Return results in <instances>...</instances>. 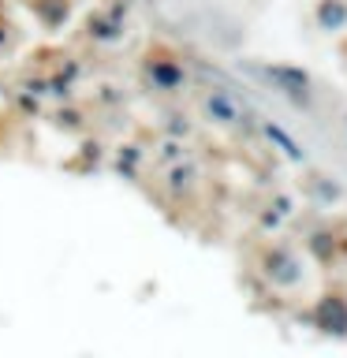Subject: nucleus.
<instances>
[{
    "instance_id": "1",
    "label": "nucleus",
    "mask_w": 347,
    "mask_h": 358,
    "mask_svg": "<svg viewBox=\"0 0 347 358\" xmlns=\"http://www.w3.org/2000/svg\"><path fill=\"white\" fill-rule=\"evenodd\" d=\"M262 75L269 78V86H273L284 101H291L295 108H302V112L313 108V94H318V90H313V78L302 71V67H295V64H265Z\"/></svg>"
},
{
    "instance_id": "2",
    "label": "nucleus",
    "mask_w": 347,
    "mask_h": 358,
    "mask_svg": "<svg viewBox=\"0 0 347 358\" xmlns=\"http://www.w3.org/2000/svg\"><path fill=\"white\" fill-rule=\"evenodd\" d=\"M265 276L269 280H276L280 287H295V284H302V262L295 254L288 250V246H265Z\"/></svg>"
},
{
    "instance_id": "3",
    "label": "nucleus",
    "mask_w": 347,
    "mask_h": 358,
    "mask_svg": "<svg viewBox=\"0 0 347 358\" xmlns=\"http://www.w3.org/2000/svg\"><path fill=\"white\" fill-rule=\"evenodd\" d=\"M206 116H209L213 123L235 127L239 120H246V112L239 108V101H235L228 90H213V94H206Z\"/></svg>"
},
{
    "instance_id": "4",
    "label": "nucleus",
    "mask_w": 347,
    "mask_h": 358,
    "mask_svg": "<svg viewBox=\"0 0 347 358\" xmlns=\"http://www.w3.org/2000/svg\"><path fill=\"white\" fill-rule=\"evenodd\" d=\"M313 22L321 34H344L347 30V0H318L313 4Z\"/></svg>"
},
{
    "instance_id": "5",
    "label": "nucleus",
    "mask_w": 347,
    "mask_h": 358,
    "mask_svg": "<svg viewBox=\"0 0 347 358\" xmlns=\"http://www.w3.org/2000/svg\"><path fill=\"white\" fill-rule=\"evenodd\" d=\"M306 246H310V254L318 257L321 265H332L336 257H340V250H344L340 235H336L332 228H325V224H318V228L306 235Z\"/></svg>"
},
{
    "instance_id": "6",
    "label": "nucleus",
    "mask_w": 347,
    "mask_h": 358,
    "mask_svg": "<svg viewBox=\"0 0 347 358\" xmlns=\"http://www.w3.org/2000/svg\"><path fill=\"white\" fill-rule=\"evenodd\" d=\"M313 317H318L325 332H347V302L340 295H325L313 306Z\"/></svg>"
},
{
    "instance_id": "7",
    "label": "nucleus",
    "mask_w": 347,
    "mask_h": 358,
    "mask_svg": "<svg viewBox=\"0 0 347 358\" xmlns=\"http://www.w3.org/2000/svg\"><path fill=\"white\" fill-rule=\"evenodd\" d=\"M262 131H265V138L273 142V145H276V150H280V153L288 157L291 164H306V150H302V145H299L295 138H291V134H288L284 127H280V123L265 120V123H262Z\"/></svg>"
},
{
    "instance_id": "8",
    "label": "nucleus",
    "mask_w": 347,
    "mask_h": 358,
    "mask_svg": "<svg viewBox=\"0 0 347 358\" xmlns=\"http://www.w3.org/2000/svg\"><path fill=\"white\" fill-rule=\"evenodd\" d=\"M306 190H310V198L318 201V206H332V201L344 198L340 183H332V176H321V172L306 179Z\"/></svg>"
},
{
    "instance_id": "9",
    "label": "nucleus",
    "mask_w": 347,
    "mask_h": 358,
    "mask_svg": "<svg viewBox=\"0 0 347 358\" xmlns=\"http://www.w3.org/2000/svg\"><path fill=\"white\" fill-rule=\"evenodd\" d=\"M344 134H347V112H344Z\"/></svg>"
}]
</instances>
